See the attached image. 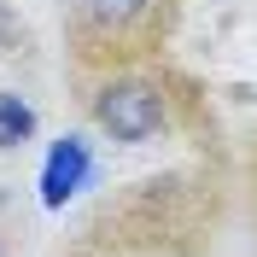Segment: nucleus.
Listing matches in <instances>:
<instances>
[{
    "instance_id": "20e7f679",
    "label": "nucleus",
    "mask_w": 257,
    "mask_h": 257,
    "mask_svg": "<svg viewBox=\"0 0 257 257\" xmlns=\"http://www.w3.org/2000/svg\"><path fill=\"white\" fill-rule=\"evenodd\" d=\"M141 12H146V0H82V18L99 24V30H117V24H128Z\"/></svg>"
},
{
    "instance_id": "7ed1b4c3",
    "label": "nucleus",
    "mask_w": 257,
    "mask_h": 257,
    "mask_svg": "<svg viewBox=\"0 0 257 257\" xmlns=\"http://www.w3.org/2000/svg\"><path fill=\"white\" fill-rule=\"evenodd\" d=\"M35 135V111L18 94H0V146H24Z\"/></svg>"
},
{
    "instance_id": "f03ea898",
    "label": "nucleus",
    "mask_w": 257,
    "mask_h": 257,
    "mask_svg": "<svg viewBox=\"0 0 257 257\" xmlns=\"http://www.w3.org/2000/svg\"><path fill=\"white\" fill-rule=\"evenodd\" d=\"M88 181H94V146L82 141V135L53 141L47 164H41V205H47V210H64Z\"/></svg>"
},
{
    "instance_id": "f257e3e1",
    "label": "nucleus",
    "mask_w": 257,
    "mask_h": 257,
    "mask_svg": "<svg viewBox=\"0 0 257 257\" xmlns=\"http://www.w3.org/2000/svg\"><path fill=\"white\" fill-rule=\"evenodd\" d=\"M94 117H99V128H105L111 141H146V135H158V123H164V99H158V88H146V82H111V88H99Z\"/></svg>"
},
{
    "instance_id": "39448f33",
    "label": "nucleus",
    "mask_w": 257,
    "mask_h": 257,
    "mask_svg": "<svg viewBox=\"0 0 257 257\" xmlns=\"http://www.w3.org/2000/svg\"><path fill=\"white\" fill-rule=\"evenodd\" d=\"M12 47H18V18L0 6V53H12Z\"/></svg>"
}]
</instances>
